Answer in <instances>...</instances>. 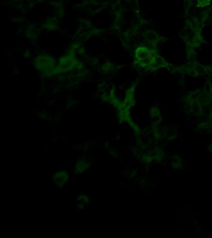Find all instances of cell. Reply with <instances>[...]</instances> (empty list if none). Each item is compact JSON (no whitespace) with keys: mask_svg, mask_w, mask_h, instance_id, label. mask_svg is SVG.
Here are the masks:
<instances>
[{"mask_svg":"<svg viewBox=\"0 0 212 238\" xmlns=\"http://www.w3.org/2000/svg\"><path fill=\"white\" fill-rule=\"evenodd\" d=\"M136 56L139 62L144 67H154L159 65V58L157 55L146 47H139Z\"/></svg>","mask_w":212,"mask_h":238,"instance_id":"6da1fadb","label":"cell"}]
</instances>
